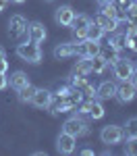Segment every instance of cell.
Returning a JSON list of instances; mask_svg holds the SVG:
<instances>
[{
  "label": "cell",
  "mask_w": 137,
  "mask_h": 156,
  "mask_svg": "<svg viewBox=\"0 0 137 156\" xmlns=\"http://www.w3.org/2000/svg\"><path fill=\"white\" fill-rule=\"evenodd\" d=\"M17 54H19V58H23L25 62H31V65H37L42 60V48H39V44L31 42V40L19 44L17 46Z\"/></svg>",
  "instance_id": "cell-1"
},
{
  "label": "cell",
  "mask_w": 137,
  "mask_h": 156,
  "mask_svg": "<svg viewBox=\"0 0 137 156\" xmlns=\"http://www.w3.org/2000/svg\"><path fill=\"white\" fill-rule=\"evenodd\" d=\"M79 112L81 115H87L89 119L98 121L104 117V106L100 104L96 98H85V100H81V104H79Z\"/></svg>",
  "instance_id": "cell-2"
},
{
  "label": "cell",
  "mask_w": 137,
  "mask_h": 156,
  "mask_svg": "<svg viewBox=\"0 0 137 156\" xmlns=\"http://www.w3.org/2000/svg\"><path fill=\"white\" fill-rule=\"evenodd\" d=\"M62 131L71 133L75 137H81V135H87L89 133V127H87V123L81 117H71V119H67L62 123Z\"/></svg>",
  "instance_id": "cell-3"
},
{
  "label": "cell",
  "mask_w": 137,
  "mask_h": 156,
  "mask_svg": "<svg viewBox=\"0 0 137 156\" xmlns=\"http://www.w3.org/2000/svg\"><path fill=\"white\" fill-rule=\"evenodd\" d=\"M100 140H102V142H104L106 146L121 144V142L125 140L123 127H118V125H106V127L100 131Z\"/></svg>",
  "instance_id": "cell-4"
},
{
  "label": "cell",
  "mask_w": 137,
  "mask_h": 156,
  "mask_svg": "<svg viewBox=\"0 0 137 156\" xmlns=\"http://www.w3.org/2000/svg\"><path fill=\"white\" fill-rule=\"evenodd\" d=\"M135 71V67H133V62L129 58H121L116 60V62H112V73H114V77L118 79V81H129L131 79V75Z\"/></svg>",
  "instance_id": "cell-5"
},
{
  "label": "cell",
  "mask_w": 137,
  "mask_h": 156,
  "mask_svg": "<svg viewBox=\"0 0 137 156\" xmlns=\"http://www.w3.org/2000/svg\"><path fill=\"white\" fill-rule=\"evenodd\" d=\"M27 19L21 17V15H12L11 21H9V36L15 37V40H19L21 36L27 34Z\"/></svg>",
  "instance_id": "cell-6"
},
{
  "label": "cell",
  "mask_w": 137,
  "mask_h": 156,
  "mask_svg": "<svg viewBox=\"0 0 137 156\" xmlns=\"http://www.w3.org/2000/svg\"><path fill=\"white\" fill-rule=\"evenodd\" d=\"M89 23H91V19H89L87 15H75L71 27H73V34L79 42L87 37V27H89Z\"/></svg>",
  "instance_id": "cell-7"
},
{
  "label": "cell",
  "mask_w": 137,
  "mask_h": 156,
  "mask_svg": "<svg viewBox=\"0 0 137 156\" xmlns=\"http://www.w3.org/2000/svg\"><path fill=\"white\" fill-rule=\"evenodd\" d=\"M75 52L79 56H87V58H94L96 54H100V42H94V40H81L77 46H75Z\"/></svg>",
  "instance_id": "cell-8"
},
{
  "label": "cell",
  "mask_w": 137,
  "mask_h": 156,
  "mask_svg": "<svg viewBox=\"0 0 137 156\" xmlns=\"http://www.w3.org/2000/svg\"><path fill=\"white\" fill-rule=\"evenodd\" d=\"M75 146H77V137L71 135V133H64L62 131L56 140V150L60 154H73L75 152Z\"/></svg>",
  "instance_id": "cell-9"
},
{
  "label": "cell",
  "mask_w": 137,
  "mask_h": 156,
  "mask_svg": "<svg viewBox=\"0 0 137 156\" xmlns=\"http://www.w3.org/2000/svg\"><path fill=\"white\" fill-rule=\"evenodd\" d=\"M29 102L37 108H48V106H52V102H54V94H52L50 90H37L36 87V92H33V96H31Z\"/></svg>",
  "instance_id": "cell-10"
},
{
  "label": "cell",
  "mask_w": 137,
  "mask_h": 156,
  "mask_svg": "<svg viewBox=\"0 0 137 156\" xmlns=\"http://www.w3.org/2000/svg\"><path fill=\"white\" fill-rule=\"evenodd\" d=\"M135 92L137 87L131 81H121V85H116V100L118 102H123V104H127V102H131L133 98H135Z\"/></svg>",
  "instance_id": "cell-11"
},
{
  "label": "cell",
  "mask_w": 137,
  "mask_h": 156,
  "mask_svg": "<svg viewBox=\"0 0 137 156\" xmlns=\"http://www.w3.org/2000/svg\"><path fill=\"white\" fill-rule=\"evenodd\" d=\"M96 23L104 29V31H108V34H112V31H116L118 29V25H121V19H114V17H108V15H104V12H98L96 15V19H94Z\"/></svg>",
  "instance_id": "cell-12"
},
{
  "label": "cell",
  "mask_w": 137,
  "mask_h": 156,
  "mask_svg": "<svg viewBox=\"0 0 137 156\" xmlns=\"http://www.w3.org/2000/svg\"><path fill=\"white\" fill-rule=\"evenodd\" d=\"M56 23L62 25V27H71V23H73L75 19V11L69 6V4H64V6H58L56 9Z\"/></svg>",
  "instance_id": "cell-13"
},
{
  "label": "cell",
  "mask_w": 137,
  "mask_h": 156,
  "mask_svg": "<svg viewBox=\"0 0 137 156\" xmlns=\"http://www.w3.org/2000/svg\"><path fill=\"white\" fill-rule=\"evenodd\" d=\"M27 34H29V40L36 42V44H42L46 40V27L39 23V21H33V23L27 25Z\"/></svg>",
  "instance_id": "cell-14"
},
{
  "label": "cell",
  "mask_w": 137,
  "mask_h": 156,
  "mask_svg": "<svg viewBox=\"0 0 137 156\" xmlns=\"http://www.w3.org/2000/svg\"><path fill=\"white\" fill-rule=\"evenodd\" d=\"M96 96L102 98V100L114 98L116 96V83H112V81H102V83L96 87Z\"/></svg>",
  "instance_id": "cell-15"
},
{
  "label": "cell",
  "mask_w": 137,
  "mask_h": 156,
  "mask_svg": "<svg viewBox=\"0 0 137 156\" xmlns=\"http://www.w3.org/2000/svg\"><path fill=\"white\" fill-rule=\"evenodd\" d=\"M100 56L108 65H112V62H116L121 58V50H116V48H112L110 44H106V46H100Z\"/></svg>",
  "instance_id": "cell-16"
},
{
  "label": "cell",
  "mask_w": 137,
  "mask_h": 156,
  "mask_svg": "<svg viewBox=\"0 0 137 156\" xmlns=\"http://www.w3.org/2000/svg\"><path fill=\"white\" fill-rule=\"evenodd\" d=\"M77 52H75V44H71V42H64V44H58L56 48H54V56L56 58H71V56H75Z\"/></svg>",
  "instance_id": "cell-17"
},
{
  "label": "cell",
  "mask_w": 137,
  "mask_h": 156,
  "mask_svg": "<svg viewBox=\"0 0 137 156\" xmlns=\"http://www.w3.org/2000/svg\"><path fill=\"white\" fill-rule=\"evenodd\" d=\"M29 83V77H27V73L23 71H15L11 75V87H15V90H21V87H25V85Z\"/></svg>",
  "instance_id": "cell-18"
},
{
  "label": "cell",
  "mask_w": 137,
  "mask_h": 156,
  "mask_svg": "<svg viewBox=\"0 0 137 156\" xmlns=\"http://www.w3.org/2000/svg\"><path fill=\"white\" fill-rule=\"evenodd\" d=\"M108 44H110L112 48L116 50H123L127 46V34H118V31H112L110 40H108Z\"/></svg>",
  "instance_id": "cell-19"
},
{
  "label": "cell",
  "mask_w": 137,
  "mask_h": 156,
  "mask_svg": "<svg viewBox=\"0 0 137 156\" xmlns=\"http://www.w3.org/2000/svg\"><path fill=\"white\" fill-rule=\"evenodd\" d=\"M75 73H79V75H89V73H91V58L81 56V58L77 60V65H75Z\"/></svg>",
  "instance_id": "cell-20"
},
{
  "label": "cell",
  "mask_w": 137,
  "mask_h": 156,
  "mask_svg": "<svg viewBox=\"0 0 137 156\" xmlns=\"http://www.w3.org/2000/svg\"><path fill=\"white\" fill-rule=\"evenodd\" d=\"M127 25H129V29H127V48L137 52V27L131 23H127Z\"/></svg>",
  "instance_id": "cell-21"
},
{
  "label": "cell",
  "mask_w": 137,
  "mask_h": 156,
  "mask_svg": "<svg viewBox=\"0 0 137 156\" xmlns=\"http://www.w3.org/2000/svg\"><path fill=\"white\" fill-rule=\"evenodd\" d=\"M104 34H106V31H104V29H102V27H100V25L96 23V21H94V23H89V27H87V40L100 42Z\"/></svg>",
  "instance_id": "cell-22"
},
{
  "label": "cell",
  "mask_w": 137,
  "mask_h": 156,
  "mask_svg": "<svg viewBox=\"0 0 137 156\" xmlns=\"http://www.w3.org/2000/svg\"><path fill=\"white\" fill-rule=\"evenodd\" d=\"M106 67H108V62L102 58L100 54H96V56L91 58V73H96V75H102V73L106 71Z\"/></svg>",
  "instance_id": "cell-23"
},
{
  "label": "cell",
  "mask_w": 137,
  "mask_h": 156,
  "mask_svg": "<svg viewBox=\"0 0 137 156\" xmlns=\"http://www.w3.org/2000/svg\"><path fill=\"white\" fill-rule=\"evenodd\" d=\"M17 92H19V100H21V102H29V100H31V96H33V92H36V87H33L31 83H27L25 87L17 90Z\"/></svg>",
  "instance_id": "cell-24"
},
{
  "label": "cell",
  "mask_w": 137,
  "mask_h": 156,
  "mask_svg": "<svg viewBox=\"0 0 137 156\" xmlns=\"http://www.w3.org/2000/svg\"><path fill=\"white\" fill-rule=\"evenodd\" d=\"M125 135L127 137H137V117H133V119L127 121V125H125Z\"/></svg>",
  "instance_id": "cell-25"
},
{
  "label": "cell",
  "mask_w": 137,
  "mask_h": 156,
  "mask_svg": "<svg viewBox=\"0 0 137 156\" xmlns=\"http://www.w3.org/2000/svg\"><path fill=\"white\" fill-rule=\"evenodd\" d=\"M125 154L137 156V137H127V144H125Z\"/></svg>",
  "instance_id": "cell-26"
},
{
  "label": "cell",
  "mask_w": 137,
  "mask_h": 156,
  "mask_svg": "<svg viewBox=\"0 0 137 156\" xmlns=\"http://www.w3.org/2000/svg\"><path fill=\"white\" fill-rule=\"evenodd\" d=\"M102 12L104 15H108V17H114V19H121V15L116 11V6L112 4V2H106V4H102ZM123 21V19H121Z\"/></svg>",
  "instance_id": "cell-27"
},
{
  "label": "cell",
  "mask_w": 137,
  "mask_h": 156,
  "mask_svg": "<svg viewBox=\"0 0 137 156\" xmlns=\"http://www.w3.org/2000/svg\"><path fill=\"white\" fill-rule=\"evenodd\" d=\"M9 85V77H6V73H0V90H4Z\"/></svg>",
  "instance_id": "cell-28"
},
{
  "label": "cell",
  "mask_w": 137,
  "mask_h": 156,
  "mask_svg": "<svg viewBox=\"0 0 137 156\" xmlns=\"http://www.w3.org/2000/svg\"><path fill=\"white\" fill-rule=\"evenodd\" d=\"M6 71H9V62L4 58H0V73H6Z\"/></svg>",
  "instance_id": "cell-29"
},
{
  "label": "cell",
  "mask_w": 137,
  "mask_h": 156,
  "mask_svg": "<svg viewBox=\"0 0 137 156\" xmlns=\"http://www.w3.org/2000/svg\"><path fill=\"white\" fill-rule=\"evenodd\" d=\"M129 81H131V83H133V85L137 87V69L133 71V75H131V79H129Z\"/></svg>",
  "instance_id": "cell-30"
},
{
  "label": "cell",
  "mask_w": 137,
  "mask_h": 156,
  "mask_svg": "<svg viewBox=\"0 0 137 156\" xmlns=\"http://www.w3.org/2000/svg\"><path fill=\"white\" fill-rule=\"evenodd\" d=\"M9 2H11V0H0V12L6 9V4H9Z\"/></svg>",
  "instance_id": "cell-31"
},
{
  "label": "cell",
  "mask_w": 137,
  "mask_h": 156,
  "mask_svg": "<svg viewBox=\"0 0 137 156\" xmlns=\"http://www.w3.org/2000/svg\"><path fill=\"white\" fill-rule=\"evenodd\" d=\"M81 154H83V156H91V154H94V150H89V148H85V150H81Z\"/></svg>",
  "instance_id": "cell-32"
},
{
  "label": "cell",
  "mask_w": 137,
  "mask_h": 156,
  "mask_svg": "<svg viewBox=\"0 0 137 156\" xmlns=\"http://www.w3.org/2000/svg\"><path fill=\"white\" fill-rule=\"evenodd\" d=\"M0 58H6V52H4V48L0 46Z\"/></svg>",
  "instance_id": "cell-33"
},
{
  "label": "cell",
  "mask_w": 137,
  "mask_h": 156,
  "mask_svg": "<svg viewBox=\"0 0 137 156\" xmlns=\"http://www.w3.org/2000/svg\"><path fill=\"white\" fill-rule=\"evenodd\" d=\"M11 2H17V4H23L25 0H11Z\"/></svg>",
  "instance_id": "cell-34"
},
{
  "label": "cell",
  "mask_w": 137,
  "mask_h": 156,
  "mask_svg": "<svg viewBox=\"0 0 137 156\" xmlns=\"http://www.w3.org/2000/svg\"><path fill=\"white\" fill-rule=\"evenodd\" d=\"M46 2H52V0H46Z\"/></svg>",
  "instance_id": "cell-35"
},
{
  "label": "cell",
  "mask_w": 137,
  "mask_h": 156,
  "mask_svg": "<svg viewBox=\"0 0 137 156\" xmlns=\"http://www.w3.org/2000/svg\"><path fill=\"white\" fill-rule=\"evenodd\" d=\"M135 69H137V67H135Z\"/></svg>",
  "instance_id": "cell-36"
}]
</instances>
